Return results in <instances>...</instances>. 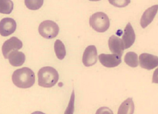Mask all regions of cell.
I'll use <instances>...</instances> for the list:
<instances>
[{
  "label": "cell",
  "instance_id": "6da1fadb",
  "mask_svg": "<svg viewBox=\"0 0 158 114\" xmlns=\"http://www.w3.org/2000/svg\"><path fill=\"white\" fill-rule=\"evenodd\" d=\"M12 80L13 84L18 88L28 89L35 83V73L29 68H21L14 71L12 75Z\"/></svg>",
  "mask_w": 158,
  "mask_h": 114
},
{
  "label": "cell",
  "instance_id": "7a4b0ae2",
  "mask_svg": "<svg viewBox=\"0 0 158 114\" xmlns=\"http://www.w3.org/2000/svg\"><path fill=\"white\" fill-rule=\"evenodd\" d=\"M59 80V73L56 69L51 66L41 68L38 72V84L44 88L55 86Z\"/></svg>",
  "mask_w": 158,
  "mask_h": 114
},
{
  "label": "cell",
  "instance_id": "3957f363",
  "mask_svg": "<svg viewBox=\"0 0 158 114\" xmlns=\"http://www.w3.org/2000/svg\"><path fill=\"white\" fill-rule=\"evenodd\" d=\"M110 22L109 17L103 12L93 14L89 17V26L98 32H104L110 28Z\"/></svg>",
  "mask_w": 158,
  "mask_h": 114
},
{
  "label": "cell",
  "instance_id": "277c9868",
  "mask_svg": "<svg viewBox=\"0 0 158 114\" xmlns=\"http://www.w3.org/2000/svg\"><path fill=\"white\" fill-rule=\"evenodd\" d=\"M60 31L58 25L51 20H45L39 26V32L43 38L51 39L57 36Z\"/></svg>",
  "mask_w": 158,
  "mask_h": 114
},
{
  "label": "cell",
  "instance_id": "5b68a950",
  "mask_svg": "<svg viewBox=\"0 0 158 114\" xmlns=\"http://www.w3.org/2000/svg\"><path fill=\"white\" fill-rule=\"evenodd\" d=\"M22 47H23V43L21 40L17 37H12L6 40L2 46V52L3 56L5 59H8L9 55L11 52L15 50H19V49H22Z\"/></svg>",
  "mask_w": 158,
  "mask_h": 114
},
{
  "label": "cell",
  "instance_id": "8992f818",
  "mask_svg": "<svg viewBox=\"0 0 158 114\" xmlns=\"http://www.w3.org/2000/svg\"><path fill=\"white\" fill-rule=\"evenodd\" d=\"M139 65L143 69L151 70L158 66V57L149 53H142L139 56Z\"/></svg>",
  "mask_w": 158,
  "mask_h": 114
},
{
  "label": "cell",
  "instance_id": "52a82bcc",
  "mask_svg": "<svg viewBox=\"0 0 158 114\" xmlns=\"http://www.w3.org/2000/svg\"><path fill=\"white\" fill-rule=\"evenodd\" d=\"M100 63L107 68H114L118 66L121 63V55L117 54H100L98 56Z\"/></svg>",
  "mask_w": 158,
  "mask_h": 114
},
{
  "label": "cell",
  "instance_id": "ba28073f",
  "mask_svg": "<svg viewBox=\"0 0 158 114\" xmlns=\"http://www.w3.org/2000/svg\"><path fill=\"white\" fill-rule=\"evenodd\" d=\"M98 59L97 50L95 46H89L86 48L83 55V63L86 67H89L97 63Z\"/></svg>",
  "mask_w": 158,
  "mask_h": 114
},
{
  "label": "cell",
  "instance_id": "9c48e42d",
  "mask_svg": "<svg viewBox=\"0 0 158 114\" xmlns=\"http://www.w3.org/2000/svg\"><path fill=\"white\" fill-rule=\"evenodd\" d=\"M16 29V22L12 18H4L0 21V35L8 36Z\"/></svg>",
  "mask_w": 158,
  "mask_h": 114
},
{
  "label": "cell",
  "instance_id": "30bf717a",
  "mask_svg": "<svg viewBox=\"0 0 158 114\" xmlns=\"http://www.w3.org/2000/svg\"><path fill=\"white\" fill-rule=\"evenodd\" d=\"M157 10L158 5L151 6V7L148 8L147 10H145V12L142 15L141 18H140V26H141V27L143 29H145L146 27H148L152 22L154 17L156 16Z\"/></svg>",
  "mask_w": 158,
  "mask_h": 114
},
{
  "label": "cell",
  "instance_id": "8fae6325",
  "mask_svg": "<svg viewBox=\"0 0 158 114\" xmlns=\"http://www.w3.org/2000/svg\"><path fill=\"white\" fill-rule=\"evenodd\" d=\"M108 44H109L110 50L113 52L114 54H117L119 55H123V50H124V45H123V41L120 38L115 35H113L110 37L109 41H108Z\"/></svg>",
  "mask_w": 158,
  "mask_h": 114
},
{
  "label": "cell",
  "instance_id": "7c38bea8",
  "mask_svg": "<svg viewBox=\"0 0 158 114\" xmlns=\"http://www.w3.org/2000/svg\"><path fill=\"white\" fill-rule=\"evenodd\" d=\"M135 39L136 35L134 29H133L131 23H127L124 29L123 37L121 39L123 45H124V49H128V48L131 47L135 42Z\"/></svg>",
  "mask_w": 158,
  "mask_h": 114
},
{
  "label": "cell",
  "instance_id": "4fadbf2b",
  "mask_svg": "<svg viewBox=\"0 0 158 114\" xmlns=\"http://www.w3.org/2000/svg\"><path fill=\"white\" fill-rule=\"evenodd\" d=\"M9 63L12 66H20L25 63L26 61V55L23 52H19L18 50L13 51L9 55Z\"/></svg>",
  "mask_w": 158,
  "mask_h": 114
},
{
  "label": "cell",
  "instance_id": "5bb4252c",
  "mask_svg": "<svg viewBox=\"0 0 158 114\" xmlns=\"http://www.w3.org/2000/svg\"><path fill=\"white\" fill-rule=\"evenodd\" d=\"M135 106L132 98L127 99L121 103L118 109L117 114H134Z\"/></svg>",
  "mask_w": 158,
  "mask_h": 114
},
{
  "label": "cell",
  "instance_id": "9a60e30c",
  "mask_svg": "<svg viewBox=\"0 0 158 114\" xmlns=\"http://www.w3.org/2000/svg\"><path fill=\"white\" fill-rule=\"evenodd\" d=\"M54 50H55L56 55L59 59L62 60L65 58L66 55V47L63 42L60 39H57L54 43Z\"/></svg>",
  "mask_w": 158,
  "mask_h": 114
},
{
  "label": "cell",
  "instance_id": "2e32d148",
  "mask_svg": "<svg viewBox=\"0 0 158 114\" xmlns=\"http://www.w3.org/2000/svg\"><path fill=\"white\" fill-rule=\"evenodd\" d=\"M138 55L136 52H128L125 55L124 57V62L126 63L127 65L133 68H135L138 66L139 65V60H138Z\"/></svg>",
  "mask_w": 158,
  "mask_h": 114
},
{
  "label": "cell",
  "instance_id": "e0dca14e",
  "mask_svg": "<svg viewBox=\"0 0 158 114\" xmlns=\"http://www.w3.org/2000/svg\"><path fill=\"white\" fill-rule=\"evenodd\" d=\"M13 10V2L12 0H0V13L10 14Z\"/></svg>",
  "mask_w": 158,
  "mask_h": 114
},
{
  "label": "cell",
  "instance_id": "ac0fdd59",
  "mask_svg": "<svg viewBox=\"0 0 158 114\" xmlns=\"http://www.w3.org/2000/svg\"><path fill=\"white\" fill-rule=\"evenodd\" d=\"M44 0H25V5L30 10H38L43 6Z\"/></svg>",
  "mask_w": 158,
  "mask_h": 114
},
{
  "label": "cell",
  "instance_id": "d6986e66",
  "mask_svg": "<svg viewBox=\"0 0 158 114\" xmlns=\"http://www.w3.org/2000/svg\"><path fill=\"white\" fill-rule=\"evenodd\" d=\"M74 103H75V92H74V90H73L70 96V100H69V102L68 103V106L66 107L64 114H73Z\"/></svg>",
  "mask_w": 158,
  "mask_h": 114
},
{
  "label": "cell",
  "instance_id": "ffe728a7",
  "mask_svg": "<svg viewBox=\"0 0 158 114\" xmlns=\"http://www.w3.org/2000/svg\"><path fill=\"white\" fill-rule=\"evenodd\" d=\"M108 1L111 5L118 8L126 7L131 2V0H108Z\"/></svg>",
  "mask_w": 158,
  "mask_h": 114
},
{
  "label": "cell",
  "instance_id": "44dd1931",
  "mask_svg": "<svg viewBox=\"0 0 158 114\" xmlns=\"http://www.w3.org/2000/svg\"><path fill=\"white\" fill-rule=\"evenodd\" d=\"M96 114H114L113 111L106 106H102L99 108L96 112Z\"/></svg>",
  "mask_w": 158,
  "mask_h": 114
},
{
  "label": "cell",
  "instance_id": "7402d4cb",
  "mask_svg": "<svg viewBox=\"0 0 158 114\" xmlns=\"http://www.w3.org/2000/svg\"><path fill=\"white\" fill-rule=\"evenodd\" d=\"M152 83H157L158 84V67L157 68V69H155L154 74H153Z\"/></svg>",
  "mask_w": 158,
  "mask_h": 114
},
{
  "label": "cell",
  "instance_id": "603a6c76",
  "mask_svg": "<svg viewBox=\"0 0 158 114\" xmlns=\"http://www.w3.org/2000/svg\"><path fill=\"white\" fill-rule=\"evenodd\" d=\"M32 114H46V113H44V112H41V111H35V112H32Z\"/></svg>",
  "mask_w": 158,
  "mask_h": 114
},
{
  "label": "cell",
  "instance_id": "cb8c5ba5",
  "mask_svg": "<svg viewBox=\"0 0 158 114\" xmlns=\"http://www.w3.org/2000/svg\"><path fill=\"white\" fill-rule=\"evenodd\" d=\"M89 1H92V2H97V1H100V0H89Z\"/></svg>",
  "mask_w": 158,
  "mask_h": 114
}]
</instances>
